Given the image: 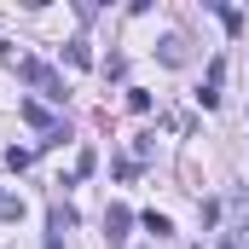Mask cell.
Segmentation results:
<instances>
[{"label": "cell", "mask_w": 249, "mask_h": 249, "mask_svg": "<svg viewBox=\"0 0 249 249\" xmlns=\"http://www.w3.org/2000/svg\"><path fill=\"white\" fill-rule=\"evenodd\" d=\"M18 75H23L29 87H41V93H47L53 105H64V87H58V75H53V70H47L41 58H23V64H18Z\"/></svg>", "instance_id": "cell-1"}, {"label": "cell", "mask_w": 249, "mask_h": 249, "mask_svg": "<svg viewBox=\"0 0 249 249\" xmlns=\"http://www.w3.org/2000/svg\"><path fill=\"white\" fill-rule=\"evenodd\" d=\"M18 116H23L29 127H41V133H58V127H53V110H47V105H35V99H29V105H18Z\"/></svg>", "instance_id": "cell-2"}, {"label": "cell", "mask_w": 249, "mask_h": 249, "mask_svg": "<svg viewBox=\"0 0 249 249\" xmlns=\"http://www.w3.org/2000/svg\"><path fill=\"white\" fill-rule=\"evenodd\" d=\"M127 226H133V214H127L122 203H110V209H105V232H110V238L122 244V238H127Z\"/></svg>", "instance_id": "cell-3"}, {"label": "cell", "mask_w": 249, "mask_h": 249, "mask_svg": "<svg viewBox=\"0 0 249 249\" xmlns=\"http://www.w3.org/2000/svg\"><path fill=\"white\" fill-rule=\"evenodd\" d=\"M145 232H151V238H168V232H174V220H168V214H157V209H151V214H145Z\"/></svg>", "instance_id": "cell-4"}, {"label": "cell", "mask_w": 249, "mask_h": 249, "mask_svg": "<svg viewBox=\"0 0 249 249\" xmlns=\"http://www.w3.org/2000/svg\"><path fill=\"white\" fill-rule=\"evenodd\" d=\"M127 110H139V116H145V110H151V93H145V87H127Z\"/></svg>", "instance_id": "cell-5"}, {"label": "cell", "mask_w": 249, "mask_h": 249, "mask_svg": "<svg viewBox=\"0 0 249 249\" xmlns=\"http://www.w3.org/2000/svg\"><path fill=\"white\" fill-rule=\"evenodd\" d=\"M162 58L180 64V58H186V41H180V35H168V41H162Z\"/></svg>", "instance_id": "cell-6"}, {"label": "cell", "mask_w": 249, "mask_h": 249, "mask_svg": "<svg viewBox=\"0 0 249 249\" xmlns=\"http://www.w3.org/2000/svg\"><path fill=\"white\" fill-rule=\"evenodd\" d=\"M64 53H70V64H81V70H87V64H93V53H87V47H81V41H70V47H64Z\"/></svg>", "instance_id": "cell-7"}, {"label": "cell", "mask_w": 249, "mask_h": 249, "mask_svg": "<svg viewBox=\"0 0 249 249\" xmlns=\"http://www.w3.org/2000/svg\"><path fill=\"white\" fill-rule=\"evenodd\" d=\"M0 214H6V220H23V203H18V197H0Z\"/></svg>", "instance_id": "cell-8"}, {"label": "cell", "mask_w": 249, "mask_h": 249, "mask_svg": "<svg viewBox=\"0 0 249 249\" xmlns=\"http://www.w3.org/2000/svg\"><path fill=\"white\" fill-rule=\"evenodd\" d=\"M220 249H244V244H238V238H220Z\"/></svg>", "instance_id": "cell-9"}]
</instances>
